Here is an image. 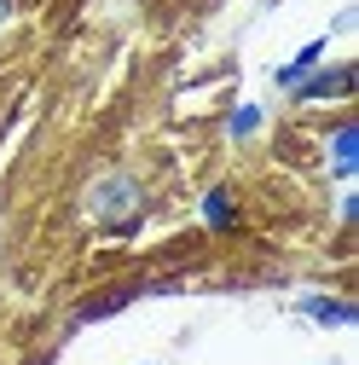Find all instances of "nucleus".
I'll use <instances>...</instances> for the list:
<instances>
[{
  "label": "nucleus",
  "mask_w": 359,
  "mask_h": 365,
  "mask_svg": "<svg viewBox=\"0 0 359 365\" xmlns=\"http://www.w3.org/2000/svg\"><path fill=\"white\" fill-rule=\"evenodd\" d=\"M203 220L214 226V232H232V226H238V203H232L227 186H214V192L203 197Z\"/></svg>",
  "instance_id": "nucleus-5"
},
{
  "label": "nucleus",
  "mask_w": 359,
  "mask_h": 365,
  "mask_svg": "<svg viewBox=\"0 0 359 365\" xmlns=\"http://www.w3.org/2000/svg\"><path fill=\"white\" fill-rule=\"evenodd\" d=\"M353 151H359V128H336V140H331V168L336 174H353Z\"/></svg>",
  "instance_id": "nucleus-7"
},
{
  "label": "nucleus",
  "mask_w": 359,
  "mask_h": 365,
  "mask_svg": "<svg viewBox=\"0 0 359 365\" xmlns=\"http://www.w3.org/2000/svg\"><path fill=\"white\" fill-rule=\"evenodd\" d=\"M145 290H151V284H116V290H105V296H93V302H81L70 325H93V319H110V313H122L133 296H145Z\"/></svg>",
  "instance_id": "nucleus-3"
},
{
  "label": "nucleus",
  "mask_w": 359,
  "mask_h": 365,
  "mask_svg": "<svg viewBox=\"0 0 359 365\" xmlns=\"http://www.w3.org/2000/svg\"><path fill=\"white\" fill-rule=\"evenodd\" d=\"M255 128H261V105H238V110H232V122H227L232 140H249Z\"/></svg>",
  "instance_id": "nucleus-8"
},
{
  "label": "nucleus",
  "mask_w": 359,
  "mask_h": 365,
  "mask_svg": "<svg viewBox=\"0 0 359 365\" xmlns=\"http://www.w3.org/2000/svg\"><path fill=\"white\" fill-rule=\"evenodd\" d=\"M319 58H325V35H319V41H307V47H301V53H296V58L279 70V87H296V81H307Z\"/></svg>",
  "instance_id": "nucleus-6"
},
{
  "label": "nucleus",
  "mask_w": 359,
  "mask_h": 365,
  "mask_svg": "<svg viewBox=\"0 0 359 365\" xmlns=\"http://www.w3.org/2000/svg\"><path fill=\"white\" fill-rule=\"evenodd\" d=\"M6 18H12V0H0V29H6Z\"/></svg>",
  "instance_id": "nucleus-9"
},
{
  "label": "nucleus",
  "mask_w": 359,
  "mask_h": 365,
  "mask_svg": "<svg viewBox=\"0 0 359 365\" xmlns=\"http://www.w3.org/2000/svg\"><path fill=\"white\" fill-rule=\"evenodd\" d=\"M296 313L319 319V325H359V307H348V302H336V296H301Z\"/></svg>",
  "instance_id": "nucleus-4"
},
{
  "label": "nucleus",
  "mask_w": 359,
  "mask_h": 365,
  "mask_svg": "<svg viewBox=\"0 0 359 365\" xmlns=\"http://www.w3.org/2000/svg\"><path fill=\"white\" fill-rule=\"evenodd\" d=\"M81 209H87V220L110 226V232H128V226L140 220V180L122 174V168H110V174H99L93 186H87Z\"/></svg>",
  "instance_id": "nucleus-1"
},
{
  "label": "nucleus",
  "mask_w": 359,
  "mask_h": 365,
  "mask_svg": "<svg viewBox=\"0 0 359 365\" xmlns=\"http://www.w3.org/2000/svg\"><path fill=\"white\" fill-rule=\"evenodd\" d=\"M290 93L301 99V105H313V99H342V93H353V64H336V70H325V76H307V81H296Z\"/></svg>",
  "instance_id": "nucleus-2"
}]
</instances>
